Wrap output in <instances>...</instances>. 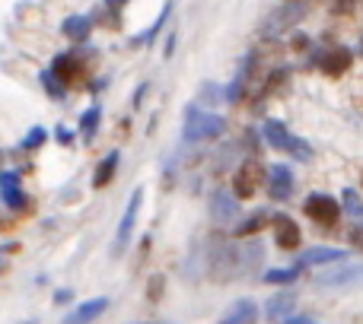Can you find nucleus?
<instances>
[{
  "mask_svg": "<svg viewBox=\"0 0 363 324\" xmlns=\"http://www.w3.org/2000/svg\"><path fill=\"white\" fill-rule=\"evenodd\" d=\"M220 134H226V121L213 112H204L198 102L185 108L182 115V140L188 144H201V140H217Z\"/></svg>",
  "mask_w": 363,
  "mask_h": 324,
  "instance_id": "nucleus-1",
  "label": "nucleus"
},
{
  "mask_svg": "<svg viewBox=\"0 0 363 324\" xmlns=\"http://www.w3.org/2000/svg\"><path fill=\"white\" fill-rule=\"evenodd\" d=\"M198 99H201V102H207V108H211V105H217V102L223 99V93H220L217 83H207V86H201Z\"/></svg>",
  "mask_w": 363,
  "mask_h": 324,
  "instance_id": "nucleus-27",
  "label": "nucleus"
},
{
  "mask_svg": "<svg viewBox=\"0 0 363 324\" xmlns=\"http://www.w3.org/2000/svg\"><path fill=\"white\" fill-rule=\"evenodd\" d=\"M351 258L347 248H335V245H313L300 255V267H325V264H345Z\"/></svg>",
  "mask_w": 363,
  "mask_h": 324,
  "instance_id": "nucleus-10",
  "label": "nucleus"
},
{
  "mask_svg": "<svg viewBox=\"0 0 363 324\" xmlns=\"http://www.w3.org/2000/svg\"><path fill=\"white\" fill-rule=\"evenodd\" d=\"M45 140H48V131H45V127H32V131L19 140V150H38Z\"/></svg>",
  "mask_w": 363,
  "mask_h": 324,
  "instance_id": "nucleus-26",
  "label": "nucleus"
},
{
  "mask_svg": "<svg viewBox=\"0 0 363 324\" xmlns=\"http://www.w3.org/2000/svg\"><path fill=\"white\" fill-rule=\"evenodd\" d=\"M118 159H121V153L118 150H112L106 159L96 166V172H93V187H106L108 181L115 178V172H118Z\"/></svg>",
  "mask_w": 363,
  "mask_h": 324,
  "instance_id": "nucleus-20",
  "label": "nucleus"
},
{
  "mask_svg": "<svg viewBox=\"0 0 363 324\" xmlns=\"http://www.w3.org/2000/svg\"><path fill=\"white\" fill-rule=\"evenodd\" d=\"M4 270H6V264H4V261H0V274H4Z\"/></svg>",
  "mask_w": 363,
  "mask_h": 324,
  "instance_id": "nucleus-38",
  "label": "nucleus"
},
{
  "mask_svg": "<svg viewBox=\"0 0 363 324\" xmlns=\"http://www.w3.org/2000/svg\"><path fill=\"white\" fill-rule=\"evenodd\" d=\"M55 137H57V144H64V146H70V144H74V134H70L67 127H57V131H55Z\"/></svg>",
  "mask_w": 363,
  "mask_h": 324,
  "instance_id": "nucleus-32",
  "label": "nucleus"
},
{
  "mask_svg": "<svg viewBox=\"0 0 363 324\" xmlns=\"http://www.w3.org/2000/svg\"><path fill=\"white\" fill-rule=\"evenodd\" d=\"M281 324H319L315 318H309V315H290L287 321H281Z\"/></svg>",
  "mask_w": 363,
  "mask_h": 324,
  "instance_id": "nucleus-34",
  "label": "nucleus"
},
{
  "mask_svg": "<svg viewBox=\"0 0 363 324\" xmlns=\"http://www.w3.org/2000/svg\"><path fill=\"white\" fill-rule=\"evenodd\" d=\"M258 185H262V162L255 156L242 159V166L233 172V187L230 191L236 194L239 200H252L258 194Z\"/></svg>",
  "mask_w": 363,
  "mask_h": 324,
  "instance_id": "nucleus-5",
  "label": "nucleus"
},
{
  "mask_svg": "<svg viewBox=\"0 0 363 324\" xmlns=\"http://www.w3.org/2000/svg\"><path fill=\"white\" fill-rule=\"evenodd\" d=\"M0 159H4V156H0Z\"/></svg>",
  "mask_w": 363,
  "mask_h": 324,
  "instance_id": "nucleus-41",
  "label": "nucleus"
},
{
  "mask_svg": "<svg viewBox=\"0 0 363 324\" xmlns=\"http://www.w3.org/2000/svg\"><path fill=\"white\" fill-rule=\"evenodd\" d=\"M106 308H108V296H96V299H86V302L70 308V312L61 318V324H93V321L102 318Z\"/></svg>",
  "mask_w": 363,
  "mask_h": 324,
  "instance_id": "nucleus-14",
  "label": "nucleus"
},
{
  "mask_svg": "<svg viewBox=\"0 0 363 324\" xmlns=\"http://www.w3.org/2000/svg\"><path fill=\"white\" fill-rule=\"evenodd\" d=\"M303 16H306V4H300V0H287V4H281L268 19H264L262 35H264V38H277V35H284V32L294 29V25L300 23Z\"/></svg>",
  "mask_w": 363,
  "mask_h": 324,
  "instance_id": "nucleus-3",
  "label": "nucleus"
},
{
  "mask_svg": "<svg viewBox=\"0 0 363 324\" xmlns=\"http://www.w3.org/2000/svg\"><path fill=\"white\" fill-rule=\"evenodd\" d=\"M99 121H102V108L99 105H89L86 112L80 115V137L86 140V144L96 137V131H99Z\"/></svg>",
  "mask_w": 363,
  "mask_h": 324,
  "instance_id": "nucleus-22",
  "label": "nucleus"
},
{
  "mask_svg": "<svg viewBox=\"0 0 363 324\" xmlns=\"http://www.w3.org/2000/svg\"><path fill=\"white\" fill-rule=\"evenodd\" d=\"M341 213H347V216H354V219H363V197L357 187H345V191H341Z\"/></svg>",
  "mask_w": 363,
  "mask_h": 324,
  "instance_id": "nucleus-23",
  "label": "nucleus"
},
{
  "mask_svg": "<svg viewBox=\"0 0 363 324\" xmlns=\"http://www.w3.org/2000/svg\"><path fill=\"white\" fill-rule=\"evenodd\" d=\"M303 213H306L315 226L332 229V226L341 219V200H335L332 194H319V191H315V194H309V197L303 200Z\"/></svg>",
  "mask_w": 363,
  "mask_h": 324,
  "instance_id": "nucleus-4",
  "label": "nucleus"
},
{
  "mask_svg": "<svg viewBox=\"0 0 363 324\" xmlns=\"http://www.w3.org/2000/svg\"><path fill=\"white\" fill-rule=\"evenodd\" d=\"M147 89H150V83H140L138 93H134V99H131V108H140V102L147 99Z\"/></svg>",
  "mask_w": 363,
  "mask_h": 324,
  "instance_id": "nucleus-31",
  "label": "nucleus"
},
{
  "mask_svg": "<svg viewBox=\"0 0 363 324\" xmlns=\"http://www.w3.org/2000/svg\"><path fill=\"white\" fill-rule=\"evenodd\" d=\"M351 64H354L351 51L341 48V45H335V48L315 54V67H319L325 76H345L347 70H351Z\"/></svg>",
  "mask_w": 363,
  "mask_h": 324,
  "instance_id": "nucleus-12",
  "label": "nucleus"
},
{
  "mask_svg": "<svg viewBox=\"0 0 363 324\" xmlns=\"http://www.w3.org/2000/svg\"><path fill=\"white\" fill-rule=\"evenodd\" d=\"M172 51H176V32H169V38H166V48H163V54H166V57H172Z\"/></svg>",
  "mask_w": 363,
  "mask_h": 324,
  "instance_id": "nucleus-35",
  "label": "nucleus"
},
{
  "mask_svg": "<svg viewBox=\"0 0 363 324\" xmlns=\"http://www.w3.org/2000/svg\"><path fill=\"white\" fill-rule=\"evenodd\" d=\"M306 45H309V38H306V35H296V38H294V48H296V51H303Z\"/></svg>",
  "mask_w": 363,
  "mask_h": 324,
  "instance_id": "nucleus-36",
  "label": "nucleus"
},
{
  "mask_svg": "<svg viewBox=\"0 0 363 324\" xmlns=\"http://www.w3.org/2000/svg\"><path fill=\"white\" fill-rule=\"evenodd\" d=\"M236 216H239V197L230 187H217L211 194V219L217 226H230L236 223Z\"/></svg>",
  "mask_w": 363,
  "mask_h": 324,
  "instance_id": "nucleus-7",
  "label": "nucleus"
},
{
  "mask_svg": "<svg viewBox=\"0 0 363 324\" xmlns=\"http://www.w3.org/2000/svg\"><path fill=\"white\" fill-rule=\"evenodd\" d=\"M287 80H290V70H274V74H268V80H264V86H262V99L281 93V89L287 86Z\"/></svg>",
  "mask_w": 363,
  "mask_h": 324,
  "instance_id": "nucleus-24",
  "label": "nucleus"
},
{
  "mask_svg": "<svg viewBox=\"0 0 363 324\" xmlns=\"http://www.w3.org/2000/svg\"><path fill=\"white\" fill-rule=\"evenodd\" d=\"M271 226H274V242L281 251H296L303 245V232H300V226H296L294 216L274 213V216H271Z\"/></svg>",
  "mask_w": 363,
  "mask_h": 324,
  "instance_id": "nucleus-9",
  "label": "nucleus"
},
{
  "mask_svg": "<svg viewBox=\"0 0 363 324\" xmlns=\"http://www.w3.org/2000/svg\"><path fill=\"white\" fill-rule=\"evenodd\" d=\"M351 245H354V251H357V255H363V223H357L351 229Z\"/></svg>",
  "mask_w": 363,
  "mask_h": 324,
  "instance_id": "nucleus-28",
  "label": "nucleus"
},
{
  "mask_svg": "<svg viewBox=\"0 0 363 324\" xmlns=\"http://www.w3.org/2000/svg\"><path fill=\"white\" fill-rule=\"evenodd\" d=\"M0 200H4L6 210L13 213H23L29 207V197H26L23 185H19V172H0Z\"/></svg>",
  "mask_w": 363,
  "mask_h": 324,
  "instance_id": "nucleus-11",
  "label": "nucleus"
},
{
  "mask_svg": "<svg viewBox=\"0 0 363 324\" xmlns=\"http://www.w3.org/2000/svg\"><path fill=\"white\" fill-rule=\"evenodd\" d=\"M303 274L300 264H294V267H274L264 274V283H271V287H290V283H296Z\"/></svg>",
  "mask_w": 363,
  "mask_h": 324,
  "instance_id": "nucleus-21",
  "label": "nucleus"
},
{
  "mask_svg": "<svg viewBox=\"0 0 363 324\" xmlns=\"http://www.w3.org/2000/svg\"><path fill=\"white\" fill-rule=\"evenodd\" d=\"M360 57H363V35H360Z\"/></svg>",
  "mask_w": 363,
  "mask_h": 324,
  "instance_id": "nucleus-39",
  "label": "nucleus"
},
{
  "mask_svg": "<svg viewBox=\"0 0 363 324\" xmlns=\"http://www.w3.org/2000/svg\"><path fill=\"white\" fill-rule=\"evenodd\" d=\"M357 4H360V0H332V10L345 16V13H351L354 6H357Z\"/></svg>",
  "mask_w": 363,
  "mask_h": 324,
  "instance_id": "nucleus-29",
  "label": "nucleus"
},
{
  "mask_svg": "<svg viewBox=\"0 0 363 324\" xmlns=\"http://www.w3.org/2000/svg\"><path fill=\"white\" fill-rule=\"evenodd\" d=\"M315 283L325 289H335V287H360L363 283V264H335L332 270L315 277Z\"/></svg>",
  "mask_w": 363,
  "mask_h": 324,
  "instance_id": "nucleus-6",
  "label": "nucleus"
},
{
  "mask_svg": "<svg viewBox=\"0 0 363 324\" xmlns=\"http://www.w3.org/2000/svg\"><path fill=\"white\" fill-rule=\"evenodd\" d=\"M163 287H166V280H163V277H153V280H150V293H147V296H150V302L163 296Z\"/></svg>",
  "mask_w": 363,
  "mask_h": 324,
  "instance_id": "nucleus-30",
  "label": "nucleus"
},
{
  "mask_svg": "<svg viewBox=\"0 0 363 324\" xmlns=\"http://www.w3.org/2000/svg\"><path fill=\"white\" fill-rule=\"evenodd\" d=\"M264 226H271V213L268 210H255L249 219L236 226V238H255L264 232Z\"/></svg>",
  "mask_w": 363,
  "mask_h": 324,
  "instance_id": "nucleus-19",
  "label": "nucleus"
},
{
  "mask_svg": "<svg viewBox=\"0 0 363 324\" xmlns=\"http://www.w3.org/2000/svg\"><path fill=\"white\" fill-rule=\"evenodd\" d=\"M360 181H363V168H360Z\"/></svg>",
  "mask_w": 363,
  "mask_h": 324,
  "instance_id": "nucleus-40",
  "label": "nucleus"
},
{
  "mask_svg": "<svg viewBox=\"0 0 363 324\" xmlns=\"http://www.w3.org/2000/svg\"><path fill=\"white\" fill-rule=\"evenodd\" d=\"M51 74L61 80V86L64 89H77V86H83V64H80V57L77 54H55V61H51Z\"/></svg>",
  "mask_w": 363,
  "mask_h": 324,
  "instance_id": "nucleus-8",
  "label": "nucleus"
},
{
  "mask_svg": "<svg viewBox=\"0 0 363 324\" xmlns=\"http://www.w3.org/2000/svg\"><path fill=\"white\" fill-rule=\"evenodd\" d=\"M125 4H128V0H106V6H108V10H115V13H118Z\"/></svg>",
  "mask_w": 363,
  "mask_h": 324,
  "instance_id": "nucleus-37",
  "label": "nucleus"
},
{
  "mask_svg": "<svg viewBox=\"0 0 363 324\" xmlns=\"http://www.w3.org/2000/svg\"><path fill=\"white\" fill-rule=\"evenodd\" d=\"M268 194L271 200H287L294 194V172L287 166H281V162L268 168Z\"/></svg>",
  "mask_w": 363,
  "mask_h": 324,
  "instance_id": "nucleus-16",
  "label": "nucleus"
},
{
  "mask_svg": "<svg viewBox=\"0 0 363 324\" xmlns=\"http://www.w3.org/2000/svg\"><path fill=\"white\" fill-rule=\"evenodd\" d=\"M294 308H296V293L294 289H284V293H274L264 302V318L271 324H281L294 315Z\"/></svg>",
  "mask_w": 363,
  "mask_h": 324,
  "instance_id": "nucleus-15",
  "label": "nucleus"
},
{
  "mask_svg": "<svg viewBox=\"0 0 363 324\" xmlns=\"http://www.w3.org/2000/svg\"><path fill=\"white\" fill-rule=\"evenodd\" d=\"M61 35L70 38L74 45H86L89 35H93V19L86 13H74V16H67L61 23Z\"/></svg>",
  "mask_w": 363,
  "mask_h": 324,
  "instance_id": "nucleus-17",
  "label": "nucleus"
},
{
  "mask_svg": "<svg viewBox=\"0 0 363 324\" xmlns=\"http://www.w3.org/2000/svg\"><path fill=\"white\" fill-rule=\"evenodd\" d=\"M140 204H144V191L138 187V191L131 194V200H128V207H125V216H121V223H118V232H115V255L125 251V245L131 242V232H134V223H138Z\"/></svg>",
  "mask_w": 363,
  "mask_h": 324,
  "instance_id": "nucleus-13",
  "label": "nucleus"
},
{
  "mask_svg": "<svg viewBox=\"0 0 363 324\" xmlns=\"http://www.w3.org/2000/svg\"><path fill=\"white\" fill-rule=\"evenodd\" d=\"M38 80H42V86H45V93L51 96V99H57L61 102L64 96H67V89L61 86V80H57L55 74H51V70H42V76H38Z\"/></svg>",
  "mask_w": 363,
  "mask_h": 324,
  "instance_id": "nucleus-25",
  "label": "nucleus"
},
{
  "mask_svg": "<svg viewBox=\"0 0 363 324\" xmlns=\"http://www.w3.org/2000/svg\"><path fill=\"white\" fill-rule=\"evenodd\" d=\"M70 299H74V289H57L55 293V306H67Z\"/></svg>",
  "mask_w": 363,
  "mask_h": 324,
  "instance_id": "nucleus-33",
  "label": "nucleus"
},
{
  "mask_svg": "<svg viewBox=\"0 0 363 324\" xmlns=\"http://www.w3.org/2000/svg\"><path fill=\"white\" fill-rule=\"evenodd\" d=\"M262 137H264V144H268L271 150L287 153V156H290V159H296V162H309V159H313V146H309L303 137L290 134L284 121L268 118V121L262 125Z\"/></svg>",
  "mask_w": 363,
  "mask_h": 324,
  "instance_id": "nucleus-2",
  "label": "nucleus"
},
{
  "mask_svg": "<svg viewBox=\"0 0 363 324\" xmlns=\"http://www.w3.org/2000/svg\"><path fill=\"white\" fill-rule=\"evenodd\" d=\"M258 302L252 299H236L230 308H226V315L220 318L217 324H258Z\"/></svg>",
  "mask_w": 363,
  "mask_h": 324,
  "instance_id": "nucleus-18",
  "label": "nucleus"
}]
</instances>
